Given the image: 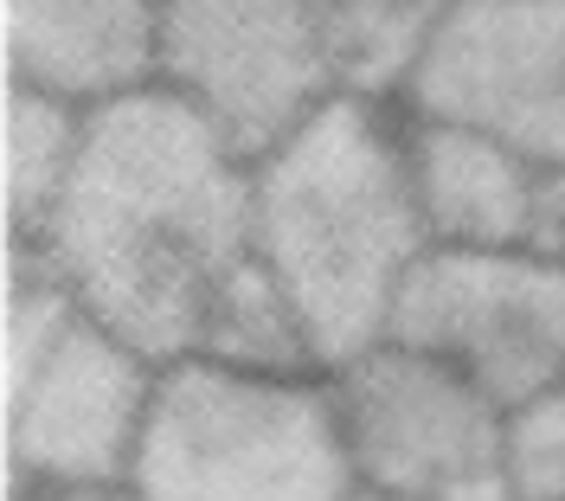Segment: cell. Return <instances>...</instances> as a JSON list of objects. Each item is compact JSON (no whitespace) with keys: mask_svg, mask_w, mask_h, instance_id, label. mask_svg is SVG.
<instances>
[{"mask_svg":"<svg viewBox=\"0 0 565 501\" xmlns=\"http://www.w3.org/2000/svg\"><path fill=\"white\" fill-rule=\"evenodd\" d=\"M26 250L77 302L154 366L206 360L264 264L250 238V161L174 90L148 84L90 109L65 200Z\"/></svg>","mask_w":565,"mask_h":501,"instance_id":"cell-1","label":"cell"},{"mask_svg":"<svg viewBox=\"0 0 565 501\" xmlns=\"http://www.w3.org/2000/svg\"><path fill=\"white\" fill-rule=\"evenodd\" d=\"M250 238L321 373L392 341L405 284L430 257L405 109L341 90L250 161Z\"/></svg>","mask_w":565,"mask_h":501,"instance_id":"cell-2","label":"cell"},{"mask_svg":"<svg viewBox=\"0 0 565 501\" xmlns=\"http://www.w3.org/2000/svg\"><path fill=\"white\" fill-rule=\"evenodd\" d=\"M129 489L141 501H348L353 457L328 373L161 366Z\"/></svg>","mask_w":565,"mask_h":501,"instance_id":"cell-3","label":"cell"},{"mask_svg":"<svg viewBox=\"0 0 565 501\" xmlns=\"http://www.w3.org/2000/svg\"><path fill=\"white\" fill-rule=\"evenodd\" d=\"M353 482L392 501H514L508 405L450 360L380 341L328 373Z\"/></svg>","mask_w":565,"mask_h":501,"instance_id":"cell-4","label":"cell"},{"mask_svg":"<svg viewBox=\"0 0 565 501\" xmlns=\"http://www.w3.org/2000/svg\"><path fill=\"white\" fill-rule=\"evenodd\" d=\"M154 84L200 109L245 161H264L348 90L321 0H161Z\"/></svg>","mask_w":565,"mask_h":501,"instance_id":"cell-5","label":"cell"},{"mask_svg":"<svg viewBox=\"0 0 565 501\" xmlns=\"http://www.w3.org/2000/svg\"><path fill=\"white\" fill-rule=\"evenodd\" d=\"M161 366L141 360L109 328L71 316L20 386L0 393V444L7 489L52 501H90L129 489Z\"/></svg>","mask_w":565,"mask_h":501,"instance_id":"cell-6","label":"cell"},{"mask_svg":"<svg viewBox=\"0 0 565 501\" xmlns=\"http://www.w3.org/2000/svg\"><path fill=\"white\" fill-rule=\"evenodd\" d=\"M392 341L450 360L514 412L565 380V257L430 245L392 316Z\"/></svg>","mask_w":565,"mask_h":501,"instance_id":"cell-7","label":"cell"},{"mask_svg":"<svg viewBox=\"0 0 565 501\" xmlns=\"http://www.w3.org/2000/svg\"><path fill=\"white\" fill-rule=\"evenodd\" d=\"M398 109L565 174V0H462Z\"/></svg>","mask_w":565,"mask_h":501,"instance_id":"cell-8","label":"cell"},{"mask_svg":"<svg viewBox=\"0 0 565 501\" xmlns=\"http://www.w3.org/2000/svg\"><path fill=\"white\" fill-rule=\"evenodd\" d=\"M412 122V174L430 245L450 250H565V174L457 122Z\"/></svg>","mask_w":565,"mask_h":501,"instance_id":"cell-9","label":"cell"},{"mask_svg":"<svg viewBox=\"0 0 565 501\" xmlns=\"http://www.w3.org/2000/svg\"><path fill=\"white\" fill-rule=\"evenodd\" d=\"M7 84L104 109L161 77V0H0Z\"/></svg>","mask_w":565,"mask_h":501,"instance_id":"cell-10","label":"cell"},{"mask_svg":"<svg viewBox=\"0 0 565 501\" xmlns=\"http://www.w3.org/2000/svg\"><path fill=\"white\" fill-rule=\"evenodd\" d=\"M457 7L462 0H321L341 84L353 97L398 104Z\"/></svg>","mask_w":565,"mask_h":501,"instance_id":"cell-11","label":"cell"},{"mask_svg":"<svg viewBox=\"0 0 565 501\" xmlns=\"http://www.w3.org/2000/svg\"><path fill=\"white\" fill-rule=\"evenodd\" d=\"M84 122L90 109H71L45 90L7 84V136H0V174H7V238L26 245L52 206L65 200L71 168L84 154Z\"/></svg>","mask_w":565,"mask_h":501,"instance_id":"cell-12","label":"cell"},{"mask_svg":"<svg viewBox=\"0 0 565 501\" xmlns=\"http://www.w3.org/2000/svg\"><path fill=\"white\" fill-rule=\"evenodd\" d=\"M508 476L514 501H565V380L508 412Z\"/></svg>","mask_w":565,"mask_h":501,"instance_id":"cell-13","label":"cell"},{"mask_svg":"<svg viewBox=\"0 0 565 501\" xmlns=\"http://www.w3.org/2000/svg\"><path fill=\"white\" fill-rule=\"evenodd\" d=\"M90 501H141L136 489H109V495H90Z\"/></svg>","mask_w":565,"mask_h":501,"instance_id":"cell-14","label":"cell"},{"mask_svg":"<svg viewBox=\"0 0 565 501\" xmlns=\"http://www.w3.org/2000/svg\"><path fill=\"white\" fill-rule=\"evenodd\" d=\"M7 501H52V495H33V489H7Z\"/></svg>","mask_w":565,"mask_h":501,"instance_id":"cell-15","label":"cell"},{"mask_svg":"<svg viewBox=\"0 0 565 501\" xmlns=\"http://www.w3.org/2000/svg\"><path fill=\"white\" fill-rule=\"evenodd\" d=\"M348 501H392V495H366V489H353V495Z\"/></svg>","mask_w":565,"mask_h":501,"instance_id":"cell-16","label":"cell"},{"mask_svg":"<svg viewBox=\"0 0 565 501\" xmlns=\"http://www.w3.org/2000/svg\"><path fill=\"white\" fill-rule=\"evenodd\" d=\"M559 257H565V250H559Z\"/></svg>","mask_w":565,"mask_h":501,"instance_id":"cell-17","label":"cell"}]
</instances>
